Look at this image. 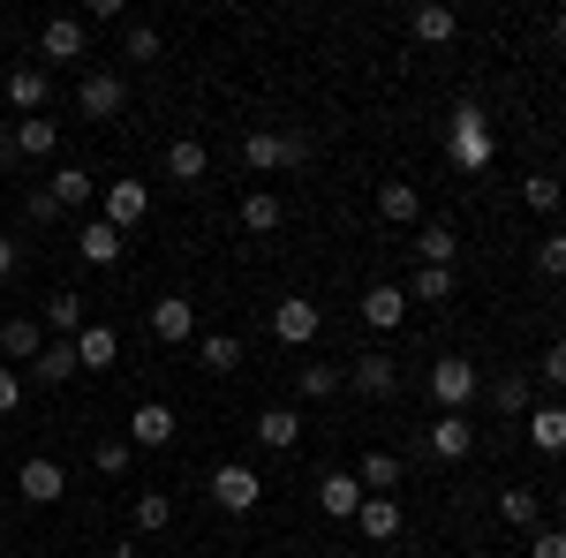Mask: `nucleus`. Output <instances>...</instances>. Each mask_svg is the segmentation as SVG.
Instances as JSON below:
<instances>
[{
	"instance_id": "1",
	"label": "nucleus",
	"mask_w": 566,
	"mask_h": 558,
	"mask_svg": "<svg viewBox=\"0 0 566 558\" xmlns=\"http://www.w3.org/2000/svg\"><path fill=\"white\" fill-rule=\"evenodd\" d=\"M446 151H453V167H461V173L491 167L499 136H491V122H483V106H453V122H446Z\"/></svg>"
},
{
	"instance_id": "2",
	"label": "nucleus",
	"mask_w": 566,
	"mask_h": 558,
	"mask_svg": "<svg viewBox=\"0 0 566 558\" xmlns=\"http://www.w3.org/2000/svg\"><path fill=\"white\" fill-rule=\"evenodd\" d=\"M205 491H212V506H219V514H250V506L264 498L258 468H242V461H227V468H212V483H205Z\"/></svg>"
},
{
	"instance_id": "3",
	"label": "nucleus",
	"mask_w": 566,
	"mask_h": 558,
	"mask_svg": "<svg viewBox=\"0 0 566 558\" xmlns=\"http://www.w3.org/2000/svg\"><path fill=\"white\" fill-rule=\"evenodd\" d=\"M98 219H106V227H122V234H129V227H144V219H151V189H144V181H106Z\"/></svg>"
},
{
	"instance_id": "4",
	"label": "nucleus",
	"mask_w": 566,
	"mask_h": 558,
	"mask_svg": "<svg viewBox=\"0 0 566 558\" xmlns=\"http://www.w3.org/2000/svg\"><path fill=\"white\" fill-rule=\"evenodd\" d=\"M151 340L189 347V340H197V302H189V295H159V302H151Z\"/></svg>"
},
{
	"instance_id": "5",
	"label": "nucleus",
	"mask_w": 566,
	"mask_h": 558,
	"mask_svg": "<svg viewBox=\"0 0 566 558\" xmlns=\"http://www.w3.org/2000/svg\"><path fill=\"white\" fill-rule=\"evenodd\" d=\"M15 491H23L31 506H61V491H69V468H61V461H45V453H31V461L15 468Z\"/></svg>"
},
{
	"instance_id": "6",
	"label": "nucleus",
	"mask_w": 566,
	"mask_h": 558,
	"mask_svg": "<svg viewBox=\"0 0 566 558\" xmlns=\"http://www.w3.org/2000/svg\"><path fill=\"white\" fill-rule=\"evenodd\" d=\"M431 392H438V408L476 400V362H469V355H438L431 362Z\"/></svg>"
},
{
	"instance_id": "7",
	"label": "nucleus",
	"mask_w": 566,
	"mask_h": 558,
	"mask_svg": "<svg viewBox=\"0 0 566 558\" xmlns=\"http://www.w3.org/2000/svg\"><path fill=\"white\" fill-rule=\"evenodd\" d=\"M423 445H431L438 461H469V453H476V423H469L461 408H446V415L423 430Z\"/></svg>"
},
{
	"instance_id": "8",
	"label": "nucleus",
	"mask_w": 566,
	"mask_h": 558,
	"mask_svg": "<svg viewBox=\"0 0 566 558\" xmlns=\"http://www.w3.org/2000/svg\"><path fill=\"white\" fill-rule=\"evenodd\" d=\"M122 98H129V84H122L114 69H91V76H84V91H76L84 122H114V114H122Z\"/></svg>"
},
{
	"instance_id": "9",
	"label": "nucleus",
	"mask_w": 566,
	"mask_h": 558,
	"mask_svg": "<svg viewBox=\"0 0 566 558\" xmlns=\"http://www.w3.org/2000/svg\"><path fill=\"white\" fill-rule=\"evenodd\" d=\"M317 325H325V317H317V302H310V295H287L280 309H272V340H287V347H310V340H317Z\"/></svg>"
},
{
	"instance_id": "10",
	"label": "nucleus",
	"mask_w": 566,
	"mask_h": 558,
	"mask_svg": "<svg viewBox=\"0 0 566 558\" xmlns=\"http://www.w3.org/2000/svg\"><path fill=\"white\" fill-rule=\"evenodd\" d=\"M453 31H461V15H453L446 0H423V8H408V39H416V45H453Z\"/></svg>"
},
{
	"instance_id": "11",
	"label": "nucleus",
	"mask_w": 566,
	"mask_h": 558,
	"mask_svg": "<svg viewBox=\"0 0 566 558\" xmlns=\"http://www.w3.org/2000/svg\"><path fill=\"white\" fill-rule=\"evenodd\" d=\"M317 506L333 520H355V506H363V483H355V468H325L317 475Z\"/></svg>"
},
{
	"instance_id": "12",
	"label": "nucleus",
	"mask_w": 566,
	"mask_h": 558,
	"mask_svg": "<svg viewBox=\"0 0 566 558\" xmlns=\"http://www.w3.org/2000/svg\"><path fill=\"white\" fill-rule=\"evenodd\" d=\"M348 386L363 392V400H392V392H400V362H392V355H363L348 370Z\"/></svg>"
},
{
	"instance_id": "13",
	"label": "nucleus",
	"mask_w": 566,
	"mask_h": 558,
	"mask_svg": "<svg viewBox=\"0 0 566 558\" xmlns=\"http://www.w3.org/2000/svg\"><path fill=\"white\" fill-rule=\"evenodd\" d=\"M242 167L250 173H280L287 167V129H242Z\"/></svg>"
},
{
	"instance_id": "14",
	"label": "nucleus",
	"mask_w": 566,
	"mask_h": 558,
	"mask_svg": "<svg viewBox=\"0 0 566 558\" xmlns=\"http://www.w3.org/2000/svg\"><path fill=\"white\" fill-rule=\"evenodd\" d=\"M84 39H91L84 15H53V23L39 31V53L45 61H84Z\"/></svg>"
},
{
	"instance_id": "15",
	"label": "nucleus",
	"mask_w": 566,
	"mask_h": 558,
	"mask_svg": "<svg viewBox=\"0 0 566 558\" xmlns=\"http://www.w3.org/2000/svg\"><path fill=\"white\" fill-rule=\"evenodd\" d=\"M175 408H167V400H144V408H136L129 415V445H175Z\"/></svg>"
},
{
	"instance_id": "16",
	"label": "nucleus",
	"mask_w": 566,
	"mask_h": 558,
	"mask_svg": "<svg viewBox=\"0 0 566 558\" xmlns=\"http://www.w3.org/2000/svg\"><path fill=\"white\" fill-rule=\"evenodd\" d=\"M8 106H15V114H23V122H31V114H45V91H53V76H45V69H8Z\"/></svg>"
},
{
	"instance_id": "17",
	"label": "nucleus",
	"mask_w": 566,
	"mask_h": 558,
	"mask_svg": "<svg viewBox=\"0 0 566 558\" xmlns=\"http://www.w3.org/2000/svg\"><path fill=\"white\" fill-rule=\"evenodd\" d=\"M522 430H528V445H536V453H566V408H559V400L528 408V415H522Z\"/></svg>"
},
{
	"instance_id": "18",
	"label": "nucleus",
	"mask_w": 566,
	"mask_h": 558,
	"mask_svg": "<svg viewBox=\"0 0 566 558\" xmlns=\"http://www.w3.org/2000/svg\"><path fill=\"white\" fill-rule=\"evenodd\" d=\"M378 219H386V227H416V219H423L416 181H378Z\"/></svg>"
},
{
	"instance_id": "19",
	"label": "nucleus",
	"mask_w": 566,
	"mask_h": 558,
	"mask_svg": "<svg viewBox=\"0 0 566 558\" xmlns=\"http://www.w3.org/2000/svg\"><path fill=\"white\" fill-rule=\"evenodd\" d=\"M84 362H76V340H53V347H39V362H31V386H69Z\"/></svg>"
},
{
	"instance_id": "20",
	"label": "nucleus",
	"mask_w": 566,
	"mask_h": 558,
	"mask_svg": "<svg viewBox=\"0 0 566 558\" xmlns=\"http://www.w3.org/2000/svg\"><path fill=\"white\" fill-rule=\"evenodd\" d=\"M76 250H84V264H122L129 234H122V227H106V219H91L84 234H76Z\"/></svg>"
},
{
	"instance_id": "21",
	"label": "nucleus",
	"mask_w": 566,
	"mask_h": 558,
	"mask_svg": "<svg viewBox=\"0 0 566 558\" xmlns=\"http://www.w3.org/2000/svg\"><path fill=\"white\" fill-rule=\"evenodd\" d=\"M53 151H61V122H45V114L15 122V159H53Z\"/></svg>"
},
{
	"instance_id": "22",
	"label": "nucleus",
	"mask_w": 566,
	"mask_h": 558,
	"mask_svg": "<svg viewBox=\"0 0 566 558\" xmlns=\"http://www.w3.org/2000/svg\"><path fill=\"white\" fill-rule=\"evenodd\" d=\"M280 219H287V204L272 189H242V234H280Z\"/></svg>"
},
{
	"instance_id": "23",
	"label": "nucleus",
	"mask_w": 566,
	"mask_h": 558,
	"mask_svg": "<svg viewBox=\"0 0 566 558\" xmlns=\"http://www.w3.org/2000/svg\"><path fill=\"white\" fill-rule=\"evenodd\" d=\"M114 355H122V333H114V325H84V333H76V362H84V370H114Z\"/></svg>"
},
{
	"instance_id": "24",
	"label": "nucleus",
	"mask_w": 566,
	"mask_h": 558,
	"mask_svg": "<svg viewBox=\"0 0 566 558\" xmlns=\"http://www.w3.org/2000/svg\"><path fill=\"white\" fill-rule=\"evenodd\" d=\"M400 295L408 302H453V264H416Z\"/></svg>"
},
{
	"instance_id": "25",
	"label": "nucleus",
	"mask_w": 566,
	"mask_h": 558,
	"mask_svg": "<svg viewBox=\"0 0 566 558\" xmlns=\"http://www.w3.org/2000/svg\"><path fill=\"white\" fill-rule=\"evenodd\" d=\"M167 173H175V181H205V173H212V151H205L197 136H175V144H167Z\"/></svg>"
},
{
	"instance_id": "26",
	"label": "nucleus",
	"mask_w": 566,
	"mask_h": 558,
	"mask_svg": "<svg viewBox=\"0 0 566 558\" xmlns=\"http://www.w3.org/2000/svg\"><path fill=\"white\" fill-rule=\"evenodd\" d=\"M400 317H408V295H400V287H363V325L392 333Z\"/></svg>"
},
{
	"instance_id": "27",
	"label": "nucleus",
	"mask_w": 566,
	"mask_h": 558,
	"mask_svg": "<svg viewBox=\"0 0 566 558\" xmlns=\"http://www.w3.org/2000/svg\"><path fill=\"white\" fill-rule=\"evenodd\" d=\"M355 483H363V498H392V483H400V453H363Z\"/></svg>"
},
{
	"instance_id": "28",
	"label": "nucleus",
	"mask_w": 566,
	"mask_h": 558,
	"mask_svg": "<svg viewBox=\"0 0 566 558\" xmlns=\"http://www.w3.org/2000/svg\"><path fill=\"white\" fill-rule=\"evenodd\" d=\"M355 528H363L370 544H392V536H400V506H392V498H363V506H355Z\"/></svg>"
},
{
	"instance_id": "29",
	"label": "nucleus",
	"mask_w": 566,
	"mask_h": 558,
	"mask_svg": "<svg viewBox=\"0 0 566 558\" xmlns=\"http://www.w3.org/2000/svg\"><path fill=\"white\" fill-rule=\"evenodd\" d=\"M45 325H53V340H76V333L91 325L84 295H69V287H61V295H45Z\"/></svg>"
},
{
	"instance_id": "30",
	"label": "nucleus",
	"mask_w": 566,
	"mask_h": 558,
	"mask_svg": "<svg viewBox=\"0 0 566 558\" xmlns=\"http://www.w3.org/2000/svg\"><path fill=\"white\" fill-rule=\"evenodd\" d=\"M39 347H45V333L31 317H8V325H0V355H8V362H39Z\"/></svg>"
},
{
	"instance_id": "31",
	"label": "nucleus",
	"mask_w": 566,
	"mask_h": 558,
	"mask_svg": "<svg viewBox=\"0 0 566 558\" xmlns=\"http://www.w3.org/2000/svg\"><path fill=\"white\" fill-rule=\"evenodd\" d=\"M258 438L272 445V453H295V438H303V415H295V408H264V415H258Z\"/></svg>"
},
{
	"instance_id": "32",
	"label": "nucleus",
	"mask_w": 566,
	"mask_h": 558,
	"mask_svg": "<svg viewBox=\"0 0 566 558\" xmlns=\"http://www.w3.org/2000/svg\"><path fill=\"white\" fill-rule=\"evenodd\" d=\"M197 362H205L212 378H227V370H242V340H234V333H205V340H197Z\"/></svg>"
},
{
	"instance_id": "33",
	"label": "nucleus",
	"mask_w": 566,
	"mask_h": 558,
	"mask_svg": "<svg viewBox=\"0 0 566 558\" xmlns=\"http://www.w3.org/2000/svg\"><path fill=\"white\" fill-rule=\"evenodd\" d=\"M295 386H303V400H333V392L348 386V370H333V362H295Z\"/></svg>"
},
{
	"instance_id": "34",
	"label": "nucleus",
	"mask_w": 566,
	"mask_h": 558,
	"mask_svg": "<svg viewBox=\"0 0 566 558\" xmlns=\"http://www.w3.org/2000/svg\"><path fill=\"white\" fill-rule=\"evenodd\" d=\"M453 257H461V234H453L446 219H431L423 242H416V264H453Z\"/></svg>"
},
{
	"instance_id": "35",
	"label": "nucleus",
	"mask_w": 566,
	"mask_h": 558,
	"mask_svg": "<svg viewBox=\"0 0 566 558\" xmlns=\"http://www.w3.org/2000/svg\"><path fill=\"white\" fill-rule=\"evenodd\" d=\"M559 197H566L559 173H528V181H522V204H528V212H544V219L559 212Z\"/></svg>"
},
{
	"instance_id": "36",
	"label": "nucleus",
	"mask_w": 566,
	"mask_h": 558,
	"mask_svg": "<svg viewBox=\"0 0 566 558\" xmlns=\"http://www.w3.org/2000/svg\"><path fill=\"white\" fill-rule=\"evenodd\" d=\"M45 189H53V204H61V212H76V204H91V173H84V167H61L53 181H45Z\"/></svg>"
},
{
	"instance_id": "37",
	"label": "nucleus",
	"mask_w": 566,
	"mask_h": 558,
	"mask_svg": "<svg viewBox=\"0 0 566 558\" xmlns=\"http://www.w3.org/2000/svg\"><path fill=\"white\" fill-rule=\"evenodd\" d=\"M491 408H499V415H528V378L522 370H506V378L491 386Z\"/></svg>"
},
{
	"instance_id": "38",
	"label": "nucleus",
	"mask_w": 566,
	"mask_h": 558,
	"mask_svg": "<svg viewBox=\"0 0 566 558\" xmlns=\"http://www.w3.org/2000/svg\"><path fill=\"white\" fill-rule=\"evenodd\" d=\"M167 520H175V498H167V491H144V498H136V528H144V536H159Z\"/></svg>"
},
{
	"instance_id": "39",
	"label": "nucleus",
	"mask_w": 566,
	"mask_h": 558,
	"mask_svg": "<svg viewBox=\"0 0 566 558\" xmlns=\"http://www.w3.org/2000/svg\"><path fill=\"white\" fill-rule=\"evenodd\" d=\"M499 514L514 520V528H536V491H528V483H514V491H499Z\"/></svg>"
},
{
	"instance_id": "40",
	"label": "nucleus",
	"mask_w": 566,
	"mask_h": 558,
	"mask_svg": "<svg viewBox=\"0 0 566 558\" xmlns=\"http://www.w3.org/2000/svg\"><path fill=\"white\" fill-rule=\"evenodd\" d=\"M91 461H98V475H129L136 445H129V438H98V453H91Z\"/></svg>"
},
{
	"instance_id": "41",
	"label": "nucleus",
	"mask_w": 566,
	"mask_h": 558,
	"mask_svg": "<svg viewBox=\"0 0 566 558\" xmlns=\"http://www.w3.org/2000/svg\"><path fill=\"white\" fill-rule=\"evenodd\" d=\"M536 280H566V234H544L536 242Z\"/></svg>"
},
{
	"instance_id": "42",
	"label": "nucleus",
	"mask_w": 566,
	"mask_h": 558,
	"mask_svg": "<svg viewBox=\"0 0 566 558\" xmlns=\"http://www.w3.org/2000/svg\"><path fill=\"white\" fill-rule=\"evenodd\" d=\"M122 53H129V61H159V31H151V23H129Z\"/></svg>"
},
{
	"instance_id": "43",
	"label": "nucleus",
	"mask_w": 566,
	"mask_h": 558,
	"mask_svg": "<svg viewBox=\"0 0 566 558\" xmlns=\"http://www.w3.org/2000/svg\"><path fill=\"white\" fill-rule=\"evenodd\" d=\"M528 558H566V528H536L528 536Z\"/></svg>"
},
{
	"instance_id": "44",
	"label": "nucleus",
	"mask_w": 566,
	"mask_h": 558,
	"mask_svg": "<svg viewBox=\"0 0 566 558\" xmlns=\"http://www.w3.org/2000/svg\"><path fill=\"white\" fill-rule=\"evenodd\" d=\"M15 408H23V378L0 362V415H15Z\"/></svg>"
},
{
	"instance_id": "45",
	"label": "nucleus",
	"mask_w": 566,
	"mask_h": 558,
	"mask_svg": "<svg viewBox=\"0 0 566 558\" xmlns=\"http://www.w3.org/2000/svg\"><path fill=\"white\" fill-rule=\"evenodd\" d=\"M544 386H566V340L544 347Z\"/></svg>"
},
{
	"instance_id": "46",
	"label": "nucleus",
	"mask_w": 566,
	"mask_h": 558,
	"mask_svg": "<svg viewBox=\"0 0 566 558\" xmlns=\"http://www.w3.org/2000/svg\"><path fill=\"white\" fill-rule=\"evenodd\" d=\"M310 151H317V144H310V129H287V167H303Z\"/></svg>"
},
{
	"instance_id": "47",
	"label": "nucleus",
	"mask_w": 566,
	"mask_h": 558,
	"mask_svg": "<svg viewBox=\"0 0 566 558\" xmlns=\"http://www.w3.org/2000/svg\"><path fill=\"white\" fill-rule=\"evenodd\" d=\"M8 159H15V129H0V167H8Z\"/></svg>"
},
{
	"instance_id": "48",
	"label": "nucleus",
	"mask_w": 566,
	"mask_h": 558,
	"mask_svg": "<svg viewBox=\"0 0 566 558\" xmlns=\"http://www.w3.org/2000/svg\"><path fill=\"white\" fill-rule=\"evenodd\" d=\"M8 272H15V242H0V280H8Z\"/></svg>"
},
{
	"instance_id": "49",
	"label": "nucleus",
	"mask_w": 566,
	"mask_h": 558,
	"mask_svg": "<svg viewBox=\"0 0 566 558\" xmlns=\"http://www.w3.org/2000/svg\"><path fill=\"white\" fill-rule=\"evenodd\" d=\"M98 558H129V544H122V551H98Z\"/></svg>"
},
{
	"instance_id": "50",
	"label": "nucleus",
	"mask_w": 566,
	"mask_h": 558,
	"mask_svg": "<svg viewBox=\"0 0 566 558\" xmlns=\"http://www.w3.org/2000/svg\"><path fill=\"white\" fill-rule=\"evenodd\" d=\"M317 558H340V551H317Z\"/></svg>"
},
{
	"instance_id": "51",
	"label": "nucleus",
	"mask_w": 566,
	"mask_h": 558,
	"mask_svg": "<svg viewBox=\"0 0 566 558\" xmlns=\"http://www.w3.org/2000/svg\"><path fill=\"white\" fill-rule=\"evenodd\" d=\"M559 506H566V483H559Z\"/></svg>"
}]
</instances>
